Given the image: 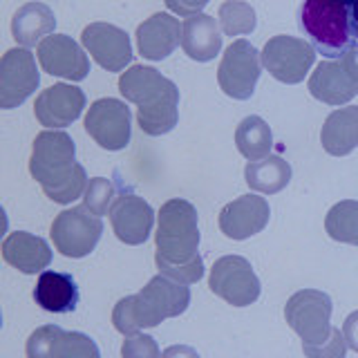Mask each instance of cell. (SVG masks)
<instances>
[{
    "mask_svg": "<svg viewBox=\"0 0 358 358\" xmlns=\"http://www.w3.org/2000/svg\"><path fill=\"white\" fill-rule=\"evenodd\" d=\"M157 255L159 271L184 285H195L204 275V260L199 255L197 208L188 199H168L157 215Z\"/></svg>",
    "mask_w": 358,
    "mask_h": 358,
    "instance_id": "1",
    "label": "cell"
},
{
    "mask_svg": "<svg viewBox=\"0 0 358 358\" xmlns=\"http://www.w3.org/2000/svg\"><path fill=\"white\" fill-rule=\"evenodd\" d=\"M76 145L63 130H45L36 134L29 157V173L41 184L43 193L56 204H72L83 197L87 186L85 168L76 159Z\"/></svg>",
    "mask_w": 358,
    "mask_h": 358,
    "instance_id": "2",
    "label": "cell"
},
{
    "mask_svg": "<svg viewBox=\"0 0 358 358\" xmlns=\"http://www.w3.org/2000/svg\"><path fill=\"white\" fill-rule=\"evenodd\" d=\"M121 96L134 103L139 128L150 137L168 134L179 121V90L148 65H132L119 76Z\"/></svg>",
    "mask_w": 358,
    "mask_h": 358,
    "instance_id": "3",
    "label": "cell"
},
{
    "mask_svg": "<svg viewBox=\"0 0 358 358\" xmlns=\"http://www.w3.org/2000/svg\"><path fill=\"white\" fill-rule=\"evenodd\" d=\"M190 305L188 285L164 273L155 275L139 294L119 300L112 311V324L123 336L157 327L168 318H177Z\"/></svg>",
    "mask_w": 358,
    "mask_h": 358,
    "instance_id": "4",
    "label": "cell"
},
{
    "mask_svg": "<svg viewBox=\"0 0 358 358\" xmlns=\"http://www.w3.org/2000/svg\"><path fill=\"white\" fill-rule=\"evenodd\" d=\"M331 298L318 289L296 291L287 300L285 318L302 338V350L307 356H345L347 343L343 331L331 327Z\"/></svg>",
    "mask_w": 358,
    "mask_h": 358,
    "instance_id": "5",
    "label": "cell"
},
{
    "mask_svg": "<svg viewBox=\"0 0 358 358\" xmlns=\"http://www.w3.org/2000/svg\"><path fill=\"white\" fill-rule=\"evenodd\" d=\"M300 27L313 50L327 59H343L358 43L350 29V7L338 0H305L300 7Z\"/></svg>",
    "mask_w": 358,
    "mask_h": 358,
    "instance_id": "6",
    "label": "cell"
},
{
    "mask_svg": "<svg viewBox=\"0 0 358 358\" xmlns=\"http://www.w3.org/2000/svg\"><path fill=\"white\" fill-rule=\"evenodd\" d=\"M103 222L94 210L83 206H72L56 215L52 222V242L56 251L65 257H85L90 255L101 240Z\"/></svg>",
    "mask_w": 358,
    "mask_h": 358,
    "instance_id": "7",
    "label": "cell"
},
{
    "mask_svg": "<svg viewBox=\"0 0 358 358\" xmlns=\"http://www.w3.org/2000/svg\"><path fill=\"white\" fill-rule=\"evenodd\" d=\"M262 72V56L249 41H233L222 56L217 67L220 90L231 99L246 101L255 92L257 78Z\"/></svg>",
    "mask_w": 358,
    "mask_h": 358,
    "instance_id": "8",
    "label": "cell"
},
{
    "mask_svg": "<svg viewBox=\"0 0 358 358\" xmlns=\"http://www.w3.org/2000/svg\"><path fill=\"white\" fill-rule=\"evenodd\" d=\"M208 287L217 298L233 307H249L260 298V280L251 262L242 255H224L210 268Z\"/></svg>",
    "mask_w": 358,
    "mask_h": 358,
    "instance_id": "9",
    "label": "cell"
},
{
    "mask_svg": "<svg viewBox=\"0 0 358 358\" xmlns=\"http://www.w3.org/2000/svg\"><path fill=\"white\" fill-rule=\"evenodd\" d=\"M262 65L275 81L296 85L305 81L313 61H316V50L305 38L296 36H273L268 38L262 50Z\"/></svg>",
    "mask_w": 358,
    "mask_h": 358,
    "instance_id": "10",
    "label": "cell"
},
{
    "mask_svg": "<svg viewBox=\"0 0 358 358\" xmlns=\"http://www.w3.org/2000/svg\"><path fill=\"white\" fill-rule=\"evenodd\" d=\"M85 132L101 148L123 150L130 143L132 115L130 108L119 99H99L90 106L85 115Z\"/></svg>",
    "mask_w": 358,
    "mask_h": 358,
    "instance_id": "11",
    "label": "cell"
},
{
    "mask_svg": "<svg viewBox=\"0 0 358 358\" xmlns=\"http://www.w3.org/2000/svg\"><path fill=\"white\" fill-rule=\"evenodd\" d=\"M41 85L36 59L27 48H16L0 59V108H18Z\"/></svg>",
    "mask_w": 358,
    "mask_h": 358,
    "instance_id": "12",
    "label": "cell"
},
{
    "mask_svg": "<svg viewBox=\"0 0 358 358\" xmlns=\"http://www.w3.org/2000/svg\"><path fill=\"white\" fill-rule=\"evenodd\" d=\"M81 43L94 63L108 72H123L132 63V43L121 27L110 22H92L81 34Z\"/></svg>",
    "mask_w": 358,
    "mask_h": 358,
    "instance_id": "13",
    "label": "cell"
},
{
    "mask_svg": "<svg viewBox=\"0 0 358 358\" xmlns=\"http://www.w3.org/2000/svg\"><path fill=\"white\" fill-rule=\"evenodd\" d=\"M38 61L43 72L67 81H83L90 74L87 54L67 34H50L48 38H43L38 43Z\"/></svg>",
    "mask_w": 358,
    "mask_h": 358,
    "instance_id": "14",
    "label": "cell"
},
{
    "mask_svg": "<svg viewBox=\"0 0 358 358\" xmlns=\"http://www.w3.org/2000/svg\"><path fill=\"white\" fill-rule=\"evenodd\" d=\"M29 358H99V347L85 334L65 331L56 324H45L27 341Z\"/></svg>",
    "mask_w": 358,
    "mask_h": 358,
    "instance_id": "15",
    "label": "cell"
},
{
    "mask_svg": "<svg viewBox=\"0 0 358 358\" xmlns=\"http://www.w3.org/2000/svg\"><path fill=\"white\" fill-rule=\"evenodd\" d=\"M85 108V94L81 87L67 85V83H54L52 87L43 90L34 103V115L38 123L50 130H61L72 126L81 117Z\"/></svg>",
    "mask_w": 358,
    "mask_h": 358,
    "instance_id": "16",
    "label": "cell"
},
{
    "mask_svg": "<svg viewBox=\"0 0 358 358\" xmlns=\"http://www.w3.org/2000/svg\"><path fill=\"white\" fill-rule=\"evenodd\" d=\"M271 217L268 201L260 195H242L220 210V231L229 240H249L262 233Z\"/></svg>",
    "mask_w": 358,
    "mask_h": 358,
    "instance_id": "17",
    "label": "cell"
},
{
    "mask_svg": "<svg viewBox=\"0 0 358 358\" xmlns=\"http://www.w3.org/2000/svg\"><path fill=\"white\" fill-rule=\"evenodd\" d=\"M110 224L117 238L123 244L139 246L150 238L155 210L143 197L137 195H119L110 208Z\"/></svg>",
    "mask_w": 358,
    "mask_h": 358,
    "instance_id": "18",
    "label": "cell"
},
{
    "mask_svg": "<svg viewBox=\"0 0 358 358\" xmlns=\"http://www.w3.org/2000/svg\"><path fill=\"white\" fill-rule=\"evenodd\" d=\"M179 43H182V25L171 14H152L137 27V48L148 61L168 59Z\"/></svg>",
    "mask_w": 358,
    "mask_h": 358,
    "instance_id": "19",
    "label": "cell"
},
{
    "mask_svg": "<svg viewBox=\"0 0 358 358\" xmlns=\"http://www.w3.org/2000/svg\"><path fill=\"white\" fill-rule=\"evenodd\" d=\"M3 260L9 266L18 268L20 273L34 275L50 266L52 251H50V244L43 238H38V235L16 231V233H9L3 242Z\"/></svg>",
    "mask_w": 358,
    "mask_h": 358,
    "instance_id": "20",
    "label": "cell"
},
{
    "mask_svg": "<svg viewBox=\"0 0 358 358\" xmlns=\"http://www.w3.org/2000/svg\"><path fill=\"white\" fill-rule=\"evenodd\" d=\"M309 92L327 106H345L358 94V83L336 61H324L309 76Z\"/></svg>",
    "mask_w": 358,
    "mask_h": 358,
    "instance_id": "21",
    "label": "cell"
},
{
    "mask_svg": "<svg viewBox=\"0 0 358 358\" xmlns=\"http://www.w3.org/2000/svg\"><path fill=\"white\" fill-rule=\"evenodd\" d=\"M182 48L197 63L213 61L222 50L220 22L208 14L188 16L182 25Z\"/></svg>",
    "mask_w": 358,
    "mask_h": 358,
    "instance_id": "22",
    "label": "cell"
},
{
    "mask_svg": "<svg viewBox=\"0 0 358 358\" xmlns=\"http://www.w3.org/2000/svg\"><path fill=\"white\" fill-rule=\"evenodd\" d=\"M320 143L331 157H345L358 148V106L334 110L324 119L320 130Z\"/></svg>",
    "mask_w": 358,
    "mask_h": 358,
    "instance_id": "23",
    "label": "cell"
},
{
    "mask_svg": "<svg viewBox=\"0 0 358 358\" xmlns=\"http://www.w3.org/2000/svg\"><path fill=\"white\" fill-rule=\"evenodd\" d=\"M34 300L50 313H70L78 305V287L70 273L43 271L34 287Z\"/></svg>",
    "mask_w": 358,
    "mask_h": 358,
    "instance_id": "24",
    "label": "cell"
},
{
    "mask_svg": "<svg viewBox=\"0 0 358 358\" xmlns=\"http://www.w3.org/2000/svg\"><path fill=\"white\" fill-rule=\"evenodd\" d=\"M54 11L43 3L22 5L11 18V34L22 48H34L41 38H48L50 34H54Z\"/></svg>",
    "mask_w": 358,
    "mask_h": 358,
    "instance_id": "25",
    "label": "cell"
},
{
    "mask_svg": "<svg viewBox=\"0 0 358 358\" xmlns=\"http://www.w3.org/2000/svg\"><path fill=\"white\" fill-rule=\"evenodd\" d=\"M244 179L251 190L262 195H275L291 182V166L278 155H266L253 159L244 168Z\"/></svg>",
    "mask_w": 358,
    "mask_h": 358,
    "instance_id": "26",
    "label": "cell"
},
{
    "mask_svg": "<svg viewBox=\"0 0 358 358\" xmlns=\"http://www.w3.org/2000/svg\"><path fill=\"white\" fill-rule=\"evenodd\" d=\"M235 145H238L240 155L249 162L262 159V157L271 155L273 132L262 117H246L235 130Z\"/></svg>",
    "mask_w": 358,
    "mask_h": 358,
    "instance_id": "27",
    "label": "cell"
},
{
    "mask_svg": "<svg viewBox=\"0 0 358 358\" xmlns=\"http://www.w3.org/2000/svg\"><path fill=\"white\" fill-rule=\"evenodd\" d=\"M324 231L336 242L358 246V201L343 199L334 204L324 217Z\"/></svg>",
    "mask_w": 358,
    "mask_h": 358,
    "instance_id": "28",
    "label": "cell"
},
{
    "mask_svg": "<svg viewBox=\"0 0 358 358\" xmlns=\"http://www.w3.org/2000/svg\"><path fill=\"white\" fill-rule=\"evenodd\" d=\"M217 22L227 36H246V34L255 29L257 18L255 9L249 3H244V0H227L217 11Z\"/></svg>",
    "mask_w": 358,
    "mask_h": 358,
    "instance_id": "29",
    "label": "cell"
},
{
    "mask_svg": "<svg viewBox=\"0 0 358 358\" xmlns=\"http://www.w3.org/2000/svg\"><path fill=\"white\" fill-rule=\"evenodd\" d=\"M115 201H117V190L110 179L106 177L90 179L83 193V204L90 210H94L96 215H110V208Z\"/></svg>",
    "mask_w": 358,
    "mask_h": 358,
    "instance_id": "30",
    "label": "cell"
},
{
    "mask_svg": "<svg viewBox=\"0 0 358 358\" xmlns=\"http://www.w3.org/2000/svg\"><path fill=\"white\" fill-rule=\"evenodd\" d=\"M121 356L123 358H157V356H162V352H159V347H157L155 338H150V336L132 334L123 341Z\"/></svg>",
    "mask_w": 358,
    "mask_h": 358,
    "instance_id": "31",
    "label": "cell"
},
{
    "mask_svg": "<svg viewBox=\"0 0 358 358\" xmlns=\"http://www.w3.org/2000/svg\"><path fill=\"white\" fill-rule=\"evenodd\" d=\"M166 7L173 11L177 16H195V14H201V9H204L210 0H164Z\"/></svg>",
    "mask_w": 358,
    "mask_h": 358,
    "instance_id": "32",
    "label": "cell"
},
{
    "mask_svg": "<svg viewBox=\"0 0 358 358\" xmlns=\"http://www.w3.org/2000/svg\"><path fill=\"white\" fill-rule=\"evenodd\" d=\"M343 336L347 343V350H352L358 354V309L352 311L350 316L345 318L343 322Z\"/></svg>",
    "mask_w": 358,
    "mask_h": 358,
    "instance_id": "33",
    "label": "cell"
},
{
    "mask_svg": "<svg viewBox=\"0 0 358 358\" xmlns=\"http://www.w3.org/2000/svg\"><path fill=\"white\" fill-rule=\"evenodd\" d=\"M341 65L345 67V72L350 74L354 81L358 83V48H354V50H350L347 52L343 59H341Z\"/></svg>",
    "mask_w": 358,
    "mask_h": 358,
    "instance_id": "34",
    "label": "cell"
},
{
    "mask_svg": "<svg viewBox=\"0 0 358 358\" xmlns=\"http://www.w3.org/2000/svg\"><path fill=\"white\" fill-rule=\"evenodd\" d=\"M350 29L354 34V38L358 41V0L350 5Z\"/></svg>",
    "mask_w": 358,
    "mask_h": 358,
    "instance_id": "35",
    "label": "cell"
},
{
    "mask_svg": "<svg viewBox=\"0 0 358 358\" xmlns=\"http://www.w3.org/2000/svg\"><path fill=\"white\" fill-rule=\"evenodd\" d=\"M173 354H188V356H195L193 350H184V347H171V350H166V356H173Z\"/></svg>",
    "mask_w": 358,
    "mask_h": 358,
    "instance_id": "36",
    "label": "cell"
},
{
    "mask_svg": "<svg viewBox=\"0 0 358 358\" xmlns=\"http://www.w3.org/2000/svg\"><path fill=\"white\" fill-rule=\"evenodd\" d=\"M338 3H343V5H347V7H350V5L354 3V0H338Z\"/></svg>",
    "mask_w": 358,
    "mask_h": 358,
    "instance_id": "37",
    "label": "cell"
}]
</instances>
